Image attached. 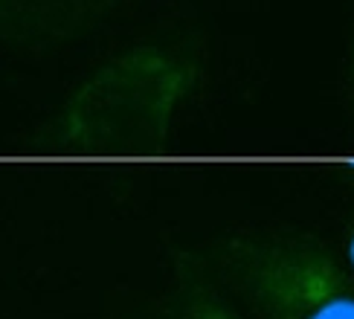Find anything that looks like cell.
I'll use <instances>...</instances> for the list:
<instances>
[{"label": "cell", "mask_w": 354, "mask_h": 319, "mask_svg": "<svg viewBox=\"0 0 354 319\" xmlns=\"http://www.w3.org/2000/svg\"><path fill=\"white\" fill-rule=\"evenodd\" d=\"M198 81L195 64L163 47H134L93 70L64 102L58 137L79 151H151Z\"/></svg>", "instance_id": "obj_1"}, {"label": "cell", "mask_w": 354, "mask_h": 319, "mask_svg": "<svg viewBox=\"0 0 354 319\" xmlns=\"http://www.w3.org/2000/svg\"><path fill=\"white\" fill-rule=\"evenodd\" d=\"M227 267L268 319H354V287L331 253L308 238H247Z\"/></svg>", "instance_id": "obj_2"}, {"label": "cell", "mask_w": 354, "mask_h": 319, "mask_svg": "<svg viewBox=\"0 0 354 319\" xmlns=\"http://www.w3.org/2000/svg\"><path fill=\"white\" fill-rule=\"evenodd\" d=\"M120 0H0V41L47 47L84 32Z\"/></svg>", "instance_id": "obj_3"}, {"label": "cell", "mask_w": 354, "mask_h": 319, "mask_svg": "<svg viewBox=\"0 0 354 319\" xmlns=\"http://www.w3.org/2000/svg\"><path fill=\"white\" fill-rule=\"evenodd\" d=\"M171 319H241V316L235 313L230 304L218 302L209 293H195V296H189V302H183L180 308L174 311Z\"/></svg>", "instance_id": "obj_4"}, {"label": "cell", "mask_w": 354, "mask_h": 319, "mask_svg": "<svg viewBox=\"0 0 354 319\" xmlns=\"http://www.w3.org/2000/svg\"><path fill=\"white\" fill-rule=\"evenodd\" d=\"M348 108H351V122H354V47L348 58Z\"/></svg>", "instance_id": "obj_5"}, {"label": "cell", "mask_w": 354, "mask_h": 319, "mask_svg": "<svg viewBox=\"0 0 354 319\" xmlns=\"http://www.w3.org/2000/svg\"><path fill=\"white\" fill-rule=\"evenodd\" d=\"M346 261H348V267H351V273H354V226H351L348 238H346Z\"/></svg>", "instance_id": "obj_6"}]
</instances>
